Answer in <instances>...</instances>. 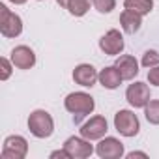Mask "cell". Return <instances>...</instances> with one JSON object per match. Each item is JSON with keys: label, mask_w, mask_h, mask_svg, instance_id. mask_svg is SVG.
Segmentation results:
<instances>
[{"label": "cell", "mask_w": 159, "mask_h": 159, "mask_svg": "<svg viewBox=\"0 0 159 159\" xmlns=\"http://www.w3.org/2000/svg\"><path fill=\"white\" fill-rule=\"evenodd\" d=\"M64 107H66L67 112L73 114L75 124H81V120H83L84 116H88V114L94 112L96 101H94V98H92L90 94H86V92H71V94L66 96Z\"/></svg>", "instance_id": "1"}, {"label": "cell", "mask_w": 159, "mask_h": 159, "mask_svg": "<svg viewBox=\"0 0 159 159\" xmlns=\"http://www.w3.org/2000/svg\"><path fill=\"white\" fill-rule=\"evenodd\" d=\"M28 131L36 139H49L54 133V120H52V116L47 111H43V109L32 111L30 116H28Z\"/></svg>", "instance_id": "2"}, {"label": "cell", "mask_w": 159, "mask_h": 159, "mask_svg": "<svg viewBox=\"0 0 159 159\" xmlns=\"http://www.w3.org/2000/svg\"><path fill=\"white\" fill-rule=\"evenodd\" d=\"M114 129L122 135V137H137L139 131H140V122L137 118V114L133 111H127V109H122L114 114Z\"/></svg>", "instance_id": "3"}, {"label": "cell", "mask_w": 159, "mask_h": 159, "mask_svg": "<svg viewBox=\"0 0 159 159\" xmlns=\"http://www.w3.org/2000/svg\"><path fill=\"white\" fill-rule=\"evenodd\" d=\"M23 32V19L6 4H0V34L4 38H17Z\"/></svg>", "instance_id": "4"}, {"label": "cell", "mask_w": 159, "mask_h": 159, "mask_svg": "<svg viewBox=\"0 0 159 159\" xmlns=\"http://www.w3.org/2000/svg\"><path fill=\"white\" fill-rule=\"evenodd\" d=\"M26 153H28V140L23 135H10L4 139L2 144L4 159H25Z\"/></svg>", "instance_id": "5"}, {"label": "cell", "mask_w": 159, "mask_h": 159, "mask_svg": "<svg viewBox=\"0 0 159 159\" xmlns=\"http://www.w3.org/2000/svg\"><path fill=\"white\" fill-rule=\"evenodd\" d=\"M99 49L107 56H118V54H122L124 49H125V41H124L122 32L116 30V28H111L109 32H105L99 38Z\"/></svg>", "instance_id": "6"}, {"label": "cell", "mask_w": 159, "mask_h": 159, "mask_svg": "<svg viewBox=\"0 0 159 159\" xmlns=\"http://www.w3.org/2000/svg\"><path fill=\"white\" fill-rule=\"evenodd\" d=\"M125 99L127 103L133 107V109H144L148 105V101L152 99V94H150V86L146 83H131L125 90Z\"/></svg>", "instance_id": "7"}, {"label": "cell", "mask_w": 159, "mask_h": 159, "mask_svg": "<svg viewBox=\"0 0 159 159\" xmlns=\"http://www.w3.org/2000/svg\"><path fill=\"white\" fill-rule=\"evenodd\" d=\"M64 148L69 152L71 159H86V157H90V155L96 152V148L90 144V140L84 139L83 135H81V137H75V135H73V137L66 139Z\"/></svg>", "instance_id": "8"}, {"label": "cell", "mask_w": 159, "mask_h": 159, "mask_svg": "<svg viewBox=\"0 0 159 159\" xmlns=\"http://www.w3.org/2000/svg\"><path fill=\"white\" fill-rule=\"evenodd\" d=\"M96 153L101 159H120L125 155L124 142L116 137H103L99 144L96 146Z\"/></svg>", "instance_id": "9"}, {"label": "cell", "mask_w": 159, "mask_h": 159, "mask_svg": "<svg viewBox=\"0 0 159 159\" xmlns=\"http://www.w3.org/2000/svg\"><path fill=\"white\" fill-rule=\"evenodd\" d=\"M81 135L88 140H101L107 131H109V124L105 120V116H92L88 122H84L81 125Z\"/></svg>", "instance_id": "10"}, {"label": "cell", "mask_w": 159, "mask_h": 159, "mask_svg": "<svg viewBox=\"0 0 159 159\" xmlns=\"http://www.w3.org/2000/svg\"><path fill=\"white\" fill-rule=\"evenodd\" d=\"M73 81L83 88H92L96 83H99V73L92 64H79L73 69Z\"/></svg>", "instance_id": "11"}, {"label": "cell", "mask_w": 159, "mask_h": 159, "mask_svg": "<svg viewBox=\"0 0 159 159\" xmlns=\"http://www.w3.org/2000/svg\"><path fill=\"white\" fill-rule=\"evenodd\" d=\"M10 58L17 69H32L36 66V52L28 45H17L11 51Z\"/></svg>", "instance_id": "12"}, {"label": "cell", "mask_w": 159, "mask_h": 159, "mask_svg": "<svg viewBox=\"0 0 159 159\" xmlns=\"http://www.w3.org/2000/svg\"><path fill=\"white\" fill-rule=\"evenodd\" d=\"M114 66H116V69L120 71V75H122L124 81H133V79L139 75V62H137V58L131 56V54H120V56L116 58Z\"/></svg>", "instance_id": "13"}, {"label": "cell", "mask_w": 159, "mask_h": 159, "mask_svg": "<svg viewBox=\"0 0 159 159\" xmlns=\"http://www.w3.org/2000/svg\"><path fill=\"white\" fill-rule=\"evenodd\" d=\"M122 75L120 71L116 69V66H107L99 71V84L107 90H116L120 84H122Z\"/></svg>", "instance_id": "14"}, {"label": "cell", "mask_w": 159, "mask_h": 159, "mask_svg": "<svg viewBox=\"0 0 159 159\" xmlns=\"http://www.w3.org/2000/svg\"><path fill=\"white\" fill-rule=\"evenodd\" d=\"M120 25L125 34H135L142 26V15L137 11H131V10H124L120 15Z\"/></svg>", "instance_id": "15"}, {"label": "cell", "mask_w": 159, "mask_h": 159, "mask_svg": "<svg viewBox=\"0 0 159 159\" xmlns=\"http://www.w3.org/2000/svg\"><path fill=\"white\" fill-rule=\"evenodd\" d=\"M124 10L137 11L144 17L153 10V0H124Z\"/></svg>", "instance_id": "16"}, {"label": "cell", "mask_w": 159, "mask_h": 159, "mask_svg": "<svg viewBox=\"0 0 159 159\" xmlns=\"http://www.w3.org/2000/svg\"><path fill=\"white\" fill-rule=\"evenodd\" d=\"M90 10V0H69L67 11L73 17H84Z\"/></svg>", "instance_id": "17"}, {"label": "cell", "mask_w": 159, "mask_h": 159, "mask_svg": "<svg viewBox=\"0 0 159 159\" xmlns=\"http://www.w3.org/2000/svg\"><path fill=\"white\" fill-rule=\"evenodd\" d=\"M144 116L152 125H159V99H150L144 107Z\"/></svg>", "instance_id": "18"}, {"label": "cell", "mask_w": 159, "mask_h": 159, "mask_svg": "<svg viewBox=\"0 0 159 159\" xmlns=\"http://www.w3.org/2000/svg\"><path fill=\"white\" fill-rule=\"evenodd\" d=\"M140 66H142V67H146V69L159 66V52H157V51H153V49L144 51L142 60H140Z\"/></svg>", "instance_id": "19"}, {"label": "cell", "mask_w": 159, "mask_h": 159, "mask_svg": "<svg viewBox=\"0 0 159 159\" xmlns=\"http://www.w3.org/2000/svg\"><path fill=\"white\" fill-rule=\"evenodd\" d=\"M13 67H15V66H13L11 58H6V56L0 58V81H8V79L11 77Z\"/></svg>", "instance_id": "20"}, {"label": "cell", "mask_w": 159, "mask_h": 159, "mask_svg": "<svg viewBox=\"0 0 159 159\" xmlns=\"http://www.w3.org/2000/svg\"><path fill=\"white\" fill-rule=\"evenodd\" d=\"M92 6L99 13H111L116 8V0H92Z\"/></svg>", "instance_id": "21"}, {"label": "cell", "mask_w": 159, "mask_h": 159, "mask_svg": "<svg viewBox=\"0 0 159 159\" xmlns=\"http://www.w3.org/2000/svg\"><path fill=\"white\" fill-rule=\"evenodd\" d=\"M148 83L152 86H159V66L148 69Z\"/></svg>", "instance_id": "22"}, {"label": "cell", "mask_w": 159, "mask_h": 159, "mask_svg": "<svg viewBox=\"0 0 159 159\" xmlns=\"http://www.w3.org/2000/svg\"><path fill=\"white\" fill-rule=\"evenodd\" d=\"M51 159H71V155H69V152L66 150V148H62V150H54V152H51V155H49Z\"/></svg>", "instance_id": "23"}, {"label": "cell", "mask_w": 159, "mask_h": 159, "mask_svg": "<svg viewBox=\"0 0 159 159\" xmlns=\"http://www.w3.org/2000/svg\"><path fill=\"white\" fill-rule=\"evenodd\" d=\"M125 157H127V159H135V157H144V159H146L148 153H146V152H129Z\"/></svg>", "instance_id": "24"}, {"label": "cell", "mask_w": 159, "mask_h": 159, "mask_svg": "<svg viewBox=\"0 0 159 159\" xmlns=\"http://www.w3.org/2000/svg\"><path fill=\"white\" fill-rule=\"evenodd\" d=\"M8 2H11V4H15V6H23V4L28 2V0H8Z\"/></svg>", "instance_id": "25"}, {"label": "cell", "mask_w": 159, "mask_h": 159, "mask_svg": "<svg viewBox=\"0 0 159 159\" xmlns=\"http://www.w3.org/2000/svg\"><path fill=\"white\" fill-rule=\"evenodd\" d=\"M56 4H58V6H62V8H66V10H67V4H69V0H56Z\"/></svg>", "instance_id": "26"}, {"label": "cell", "mask_w": 159, "mask_h": 159, "mask_svg": "<svg viewBox=\"0 0 159 159\" xmlns=\"http://www.w3.org/2000/svg\"><path fill=\"white\" fill-rule=\"evenodd\" d=\"M38 2H41V0H38Z\"/></svg>", "instance_id": "27"}]
</instances>
